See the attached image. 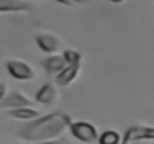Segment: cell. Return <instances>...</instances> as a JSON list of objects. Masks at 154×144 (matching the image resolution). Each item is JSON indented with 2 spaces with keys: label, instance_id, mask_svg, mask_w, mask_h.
<instances>
[{
  "label": "cell",
  "instance_id": "cell-9",
  "mask_svg": "<svg viewBox=\"0 0 154 144\" xmlns=\"http://www.w3.org/2000/svg\"><path fill=\"white\" fill-rule=\"evenodd\" d=\"M57 99V89L51 83L44 84L38 92H36V101L41 105H52Z\"/></svg>",
  "mask_w": 154,
  "mask_h": 144
},
{
  "label": "cell",
  "instance_id": "cell-12",
  "mask_svg": "<svg viewBox=\"0 0 154 144\" xmlns=\"http://www.w3.org/2000/svg\"><path fill=\"white\" fill-rule=\"evenodd\" d=\"M120 141H121V137L117 131H105L99 137L100 144H120Z\"/></svg>",
  "mask_w": 154,
  "mask_h": 144
},
{
  "label": "cell",
  "instance_id": "cell-1",
  "mask_svg": "<svg viewBox=\"0 0 154 144\" xmlns=\"http://www.w3.org/2000/svg\"><path fill=\"white\" fill-rule=\"evenodd\" d=\"M69 117L63 113L39 116L21 128L18 131V137L27 143H50L57 140L69 128Z\"/></svg>",
  "mask_w": 154,
  "mask_h": 144
},
{
  "label": "cell",
  "instance_id": "cell-15",
  "mask_svg": "<svg viewBox=\"0 0 154 144\" xmlns=\"http://www.w3.org/2000/svg\"><path fill=\"white\" fill-rule=\"evenodd\" d=\"M18 2H26V0H18Z\"/></svg>",
  "mask_w": 154,
  "mask_h": 144
},
{
  "label": "cell",
  "instance_id": "cell-10",
  "mask_svg": "<svg viewBox=\"0 0 154 144\" xmlns=\"http://www.w3.org/2000/svg\"><path fill=\"white\" fill-rule=\"evenodd\" d=\"M66 65H67V62H66V59H64L61 54H51V56H48V57L44 60V63H42V66H44L50 74H58Z\"/></svg>",
  "mask_w": 154,
  "mask_h": 144
},
{
  "label": "cell",
  "instance_id": "cell-5",
  "mask_svg": "<svg viewBox=\"0 0 154 144\" xmlns=\"http://www.w3.org/2000/svg\"><path fill=\"white\" fill-rule=\"evenodd\" d=\"M153 138V129L151 128H144V126H133L126 132L124 144H136L144 140Z\"/></svg>",
  "mask_w": 154,
  "mask_h": 144
},
{
  "label": "cell",
  "instance_id": "cell-14",
  "mask_svg": "<svg viewBox=\"0 0 154 144\" xmlns=\"http://www.w3.org/2000/svg\"><path fill=\"white\" fill-rule=\"evenodd\" d=\"M66 3H69V5H72V3H84V2H87V0H64Z\"/></svg>",
  "mask_w": 154,
  "mask_h": 144
},
{
  "label": "cell",
  "instance_id": "cell-4",
  "mask_svg": "<svg viewBox=\"0 0 154 144\" xmlns=\"http://www.w3.org/2000/svg\"><path fill=\"white\" fill-rule=\"evenodd\" d=\"M3 108L12 110V108H21V107H33V101L21 92H12L5 96V99L0 102Z\"/></svg>",
  "mask_w": 154,
  "mask_h": 144
},
{
  "label": "cell",
  "instance_id": "cell-6",
  "mask_svg": "<svg viewBox=\"0 0 154 144\" xmlns=\"http://www.w3.org/2000/svg\"><path fill=\"white\" fill-rule=\"evenodd\" d=\"M79 75V65L78 63H67L58 74H57V84L58 86H69L76 80Z\"/></svg>",
  "mask_w": 154,
  "mask_h": 144
},
{
  "label": "cell",
  "instance_id": "cell-3",
  "mask_svg": "<svg viewBox=\"0 0 154 144\" xmlns=\"http://www.w3.org/2000/svg\"><path fill=\"white\" fill-rule=\"evenodd\" d=\"M69 131L70 134L81 143L90 144L97 140V131L94 128V125L88 123V122H73L69 123Z\"/></svg>",
  "mask_w": 154,
  "mask_h": 144
},
{
  "label": "cell",
  "instance_id": "cell-16",
  "mask_svg": "<svg viewBox=\"0 0 154 144\" xmlns=\"http://www.w3.org/2000/svg\"><path fill=\"white\" fill-rule=\"evenodd\" d=\"M153 138H154V129H153Z\"/></svg>",
  "mask_w": 154,
  "mask_h": 144
},
{
  "label": "cell",
  "instance_id": "cell-2",
  "mask_svg": "<svg viewBox=\"0 0 154 144\" xmlns=\"http://www.w3.org/2000/svg\"><path fill=\"white\" fill-rule=\"evenodd\" d=\"M5 68H6L8 74L18 81H29V80L35 78V69L24 60L9 59V60H6Z\"/></svg>",
  "mask_w": 154,
  "mask_h": 144
},
{
  "label": "cell",
  "instance_id": "cell-7",
  "mask_svg": "<svg viewBox=\"0 0 154 144\" xmlns=\"http://www.w3.org/2000/svg\"><path fill=\"white\" fill-rule=\"evenodd\" d=\"M11 119H15V120H20V122H32L35 120L36 117L41 116V113L33 108V107H21V108H12V110H8L6 113Z\"/></svg>",
  "mask_w": 154,
  "mask_h": 144
},
{
  "label": "cell",
  "instance_id": "cell-11",
  "mask_svg": "<svg viewBox=\"0 0 154 144\" xmlns=\"http://www.w3.org/2000/svg\"><path fill=\"white\" fill-rule=\"evenodd\" d=\"M26 5L18 0H0V12H18L24 11Z\"/></svg>",
  "mask_w": 154,
  "mask_h": 144
},
{
  "label": "cell",
  "instance_id": "cell-8",
  "mask_svg": "<svg viewBox=\"0 0 154 144\" xmlns=\"http://www.w3.org/2000/svg\"><path fill=\"white\" fill-rule=\"evenodd\" d=\"M36 44L39 45V48L45 53H51L54 54L57 51V48L60 45V41L55 35H51V33H38L36 35Z\"/></svg>",
  "mask_w": 154,
  "mask_h": 144
},
{
  "label": "cell",
  "instance_id": "cell-13",
  "mask_svg": "<svg viewBox=\"0 0 154 144\" xmlns=\"http://www.w3.org/2000/svg\"><path fill=\"white\" fill-rule=\"evenodd\" d=\"M8 95V87L3 81H0V102L5 99V96Z\"/></svg>",
  "mask_w": 154,
  "mask_h": 144
}]
</instances>
